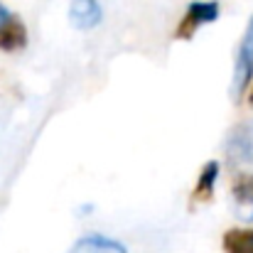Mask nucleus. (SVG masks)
Instances as JSON below:
<instances>
[{
  "mask_svg": "<svg viewBox=\"0 0 253 253\" xmlns=\"http://www.w3.org/2000/svg\"><path fill=\"white\" fill-rule=\"evenodd\" d=\"M249 103L253 106V86H251V93H249Z\"/></svg>",
  "mask_w": 253,
  "mask_h": 253,
  "instance_id": "9b49d317",
  "label": "nucleus"
},
{
  "mask_svg": "<svg viewBox=\"0 0 253 253\" xmlns=\"http://www.w3.org/2000/svg\"><path fill=\"white\" fill-rule=\"evenodd\" d=\"M226 253H253V226L246 229H229L221 239Z\"/></svg>",
  "mask_w": 253,
  "mask_h": 253,
  "instance_id": "1a4fd4ad",
  "label": "nucleus"
},
{
  "mask_svg": "<svg viewBox=\"0 0 253 253\" xmlns=\"http://www.w3.org/2000/svg\"><path fill=\"white\" fill-rule=\"evenodd\" d=\"M219 2L216 0H192L182 15V20L177 22V30H174V37L177 40H192L197 35L199 27L219 20Z\"/></svg>",
  "mask_w": 253,
  "mask_h": 253,
  "instance_id": "7ed1b4c3",
  "label": "nucleus"
},
{
  "mask_svg": "<svg viewBox=\"0 0 253 253\" xmlns=\"http://www.w3.org/2000/svg\"><path fill=\"white\" fill-rule=\"evenodd\" d=\"M69 253H128L126 246L116 239H108V236H98V234H91L79 239Z\"/></svg>",
  "mask_w": 253,
  "mask_h": 253,
  "instance_id": "0eeeda50",
  "label": "nucleus"
},
{
  "mask_svg": "<svg viewBox=\"0 0 253 253\" xmlns=\"http://www.w3.org/2000/svg\"><path fill=\"white\" fill-rule=\"evenodd\" d=\"M216 179H219V163L216 160H209L202 172H199V179L194 184V192H192V204H202V202H209L211 194H214V187H216Z\"/></svg>",
  "mask_w": 253,
  "mask_h": 253,
  "instance_id": "6e6552de",
  "label": "nucleus"
},
{
  "mask_svg": "<svg viewBox=\"0 0 253 253\" xmlns=\"http://www.w3.org/2000/svg\"><path fill=\"white\" fill-rule=\"evenodd\" d=\"M231 197L236 207V216L253 224V174H236L231 184Z\"/></svg>",
  "mask_w": 253,
  "mask_h": 253,
  "instance_id": "20e7f679",
  "label": "nucleus"
},
{
  "mask_svg": "<svg viewBox=\"0 0 253 253\" xmlns=\"http://www.w3.org/2000/svg\"><path fill=\"white\" fill-rule=\"evenodd\" d=\"M226 163L236 174H253V118L239 123L226 138Z\"/></svg>",
  "mask_w": 253,
  "mask_h": 253,
  "instance_id": "f03ea898",
  "label": "nucleus"
},
{
  "mask_svg": "<svg viewBox=\"0 0 253 253\" xmlns=\"http://www.w3.org/2000/svg\"><path fill=\"white\" fill-rule=\"evenodd\" d=\"M7 15H10V12H7V10H5V5L0 2V25H2V20H5Z\"/></svg>",
  "mask_w": 253,
  "mask_h": 253,
  "instance_id": "9d476101",
  "label": "nucleus"
},
{
  "mask_svg": "<svg viewBox=\"0 0 253 253\" xmlns=\"http://www.w3.org/2000/svg\"><path fill=\"white\" fill-rule=\"evenodd\" d=\"M25 44H27V27L15 12H10L0 25V49L2 52H17Z\"/></svg>",
  "mask_w": 253,
  "mask_h": 253,
  "instance_id": "39448f33",
  "label": "nucleus"
},
{
  "mask_svg": "<svg viewBox=\"0 0 253 253\" xmlns=\"http://www.w3.org/2000/svg\"><path fill=\"white\" fill-rule=\"evenodd\" d=\"M253 82V17L246 22V30L241 35V42L236 47L234 57V74H231V101L239 103Z\"/></svg>",
  "mask_w": 253,
  "mask_h": 253,
  "instance_id": "f257e3e1",
  "label": "nucleus"
},
{
  "mask_svg": "<svg viewBox=\"0 0 253 253\" xmlns=\"http://www.w3.org/2000/svg\"><path fill=\"white\" fill-rule=\"evenodd\" d=\"M103 12L98 0H72L69 5V22L77 30H93L101 22Z\"/></svg>",
  "mask_w": 253,
  "mask_h": 253,
  "instance_id": "423d86ee",
  "label": "nucleus"
}]
</instances>
